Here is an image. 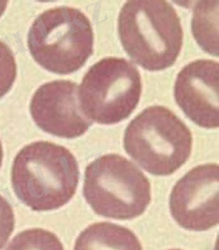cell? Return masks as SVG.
Masks as SVG:
<instances>
[{
  "label": "cell",
  "instance_id": "6da1fadb",
  "mask_svg": "<svg viewBox=\"0 0 219 250\" xmlns=\"http://www.w3.org/2000/svg\"><path fill=\"white\" fill-rule=\"evenodd\" d=\"M78 163L65 147L36 141L22 148L12 168L16 197L34 211L55 210L68 203L77 191Z\"/></svg>",
  "mask_w": 219,
  "mask_h": 250
},
{
  "label": "cell",
  "instance_id": "7a4b0ae2",
  "mask_svg": "<svg viewBox=\"0 0 219 250\" xmlns=\"http://www.w3.org/2000/svg\"><path fill=\"white\" fill-rule=\"evenodd\" d=\"M118 33L127 54L149 71L172 66L183 44L181 19L164 0L126 2L118 17Z\"/></svg>",
  "mask_w": 219,
  "mask_h": 250
},
{
  "label": "cell",
  "instance_id": "3957f363",
  "mask_svg": "<svg viewBox=\"0 0 219 250\" xmlns=\"http://www.w3.org/2000/svg\"><path fill=\"white\" fill-rule=\"evenodd\" d=\"M32 58L56 74H71L94 52V31L89 18L73 7L61 6L38 16L28 33Z\"/></svg>",
  "mask_w": 219,
  "mask_h": 250
},
{
  "label": "cell",
  "instance_id": "277c9868",
  "mask_svg": "<svg viewBox=\"0 0 219 250\" xmlns=\"http://www.w3.org/2000/svg\"><path fill=\"white\" fill-rule=\"evenodd\" d=\"M192 145L187 125L161 105L143 110L124 135L127 154L153 175H170L179 170L191 155Z\"/></svg>",
  "mask_w": 219,
  "mask_h": 250
},
{
  "label": "cell",
  "instance_id": "5b68a950",
  "mask_svg": "<svg viewBox=\"0 0 219 250\" xmlns=\"http://www.w3.org/2000/svg\"><path fill=\"white\" fill-rule=\"evenodd\" d=\"M83 195L98 215L130 220L142 215L151 200L147 177L116 154L99 156L85 169Z\"/></svg>",
  "mask_w": 219,
  "mask_h": 250
},
{
  "label": "cell",
  "instance_id": "8992f818",
  "mask_svg": "<svg viewBox=\"0 0 219 250\" xmlns=\"http://www.w3.org/2000/svg\"><path fill=\"white\" fill-rule=\"evenodd\" d=\"M142 93L137 67L124 58L108 57L93 64L78 90L84 115L99 125L121 123L136 109Z\"/></svg>",
  "mask_w": 219,
  "mask_h": 250
},
{
  "label": "cell",
  "instance_id": "52a82bcc",
  "mask_svg": "<svg viewBox=\"0 0 219 250\" xmlns=\"http://www.w3.org/2000/svg\"><path fill=\"white\" fill-rule=\"evenodd\" d=\"M219 167L204 164L184 174L173 187L170 211L183 229L208 230L219 225Z\"/></svg>",
  "mask_w": 219,
  "mask_h": 250
},
{
  "label": "cell",
  "instance_id": "ba28073f",
  "mask_svg": "<svg viewBox=\"0 0 219 250\" xmlns=\"http://www.w3.org/2000/svg\"><path fill=\"white\" fill-rule=\"evenodd\" d=\"M30 112L40 129L64 139L84 135L93 124L80 108L77 83L67 80L41 85L32 97Z\"/></svg>",
  "mask_w": 219,
  "mask_h": 250
},
{
  "label": "cell",
  "instance_id": "9c48e42d",
  "mask_svg": "<svg viewBox=\"0 0 219 250\" xmlns=\"http://www.w3.org/2000/svg\"><path fill=\"white\" fill-rule=\"evenodd\" d=\"M219 86V62L206 59L191 62L176 79V103L196 125L207 129L218 128Z\"/></svg>",
  "mask_w": 219,
  "mask_h": 250
},
{
  "label": "cell",
  "instance_id": "30bf717a",
  "mask_svg": "<svg viewBox=\"0 0 219 250\" xmlns=\"http://www.w3.org/2000/svg\"><path fill=\"white\" fill-rule=\"evenodd\" d=\"M74 250H143L137 236L125 227L109 222L95 223L76 241Z\"/></svg>",
  "mask_w": 219,
  "mask_h": 250
},
{
  "label": "cell",
  "instance_id": "8fae6325",
  "mask_svg": "<svg viewBox=\"0 0 219 250\" xmlns=\"http://www.w3.org/2000/svg\"><path fill=\"white\" fill-rule=\"evenodd\" d=\"M192 31L195 39L211 55L219 56V2L200 1L194 9Z\"/></svg>",
  "mask_w": 219,
  "mask_h": 250
},
{
  "label": "cell",
  "instance_id": "7c38bea8",
  "mask_svg": "<svg viewBox=\"0 0 219 250\" xmlns=\"http://www.w3.org/2000/svg\"><path fill=\"white\" fill-rule=\"evenodd\" d=\"M6 250H64L60 239L43 229H27L12 240Z\"/></svg>",
  "mask_w": 219,
  "mask_h": 250
},
{
  "label": "cell",
  "instance_id": "4fadbf2b",
  "mask_svg": "<svg viewBox=\"0 0 219 250\" xmlns=\"http://www.w3.org/2000/svg\"><path fill=\"white\" fill-rule=\"evenodd\" d=\"M16 75L17 65L14 52L0 41V99L12 89Z\"/></svg>",
  "mask_w": 219,
  "mask_h": 250
},
{
  "label": "cell",
  "instance_id": "5bb4252c",
  "mask_svg": "<svg viewBox=\"0 0 219 250\" xmlns=\"http://www.w3.org/2000/svg\"><path fill=\"white\" fill-rule=\"evenodd\" d=\"M15 213L11 204L0 195V250L4 248L15 229Z\"/></svg>",
  "mask_w": 219,
  "mask_h": 250
},
{
  "label": "cell",
  "instance_id": "9a60e30c",
  "mask_svg": "<svg viewBox=\"0 0 219 250\" xmlns=\"http://www.w3.org/2000/svg\"><path fill=\"white\" fill-rule=\"evenodd\" d=\"M7 6H8V2L7 1H0V17L4 14V12L6 11Z\"/></svg>",
  "mask_w": 219,
  "mask_h": 250
},
{
  "label": "cell",
  "instance_id": "2e32d148",
  "mask_svg": "<svg viewBox=\"0 0 219 250\" xmlns=\"http://www.w3.org/2000/svg\"><path fill=\"white\" fill-rule=\"evenodd\" d=\"M2 160H3V148H2V144H1V141H0V168L2 165Z\"/></svg>",
  "mask_w": 219,
  "mask_h": 250
},
{
  "label": "cell",
  "instance_id": "e0dca14e",
  "mask_svg": "<svg viewBox=\"0 0 219 250\" xmlns=\"http://www.w3.org/2000/svg\"></svg>",
  "mask_w": 219,
  "mask_h": 250
}]
</instances>
